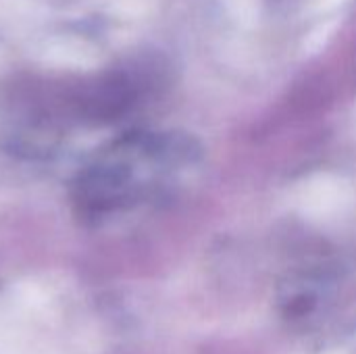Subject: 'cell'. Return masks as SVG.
Listing matches in <instances>:
<instances>
[{
    "mask_svg": "<svg viewBox=\"0 0 356 354\" xmlns=\"http://www.w3.org/2000/svg\"><path fill=\"white\" fill-rule=\"evenodd\" d=\"M184 148L167 136L125 134L98 150L77 173L71 200L86 223L106 219L150 200L163 186L159 175L179 161Z\"/></svg>",
    "mask_w": 356,
    "mask_h": 354,
    "instance_id": "1",
    "label": "cell"
}]
</instances>
